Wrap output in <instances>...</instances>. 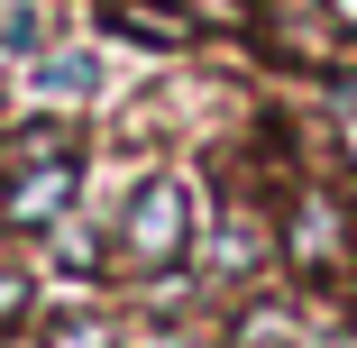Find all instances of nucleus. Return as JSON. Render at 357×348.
Here are the masks:
<instances>
[{
    "mask_svg": "<svg viewBox=\"0 0 357 348\" xmlns=\"http://www.w3.org/2000/svg\"><path fill=\"white\" fill-rule=\"evenodd\" d=\"M183 229H192V202H183V183H137L128 192V211H119V248H128V266H174L183 257Z\"/></svg>",
    "mask_w": 357,
    "mask_h": 348,
    "instance_id": "obj_1",
    "label": "nucleus"
},
{
    "mask_svg": "<svg viewBox=\"0 0 357 348\" xmlns=\"http://www.w3.org/2000/svg\"><path fill=\"white\" fill-rule=\"evenodd\" d=\"M284 257H294L303 275H339V266H348V211H339V192H303V202H294Z\"/></svg>",
    "mask_w": 357,
    "mask_h": 348,
    "instance_id": "obj_2",
    "label": "nucleus"
},
{
    "mask_svg": "<svg viewBox=\"0 0 357 348\" xmlns=\"http://www.w3.org/2000/svg\"><path fill=\"white\" fill-rule=\"evenodd\" d=\"M55 211H74V147L37 156V165L10 183V202H0V220H10V229H46Z\"/></svg>",
    "mask_w": 357,
    "mask_h": 348,
    "instance_id": "obj_3",
    "label": "nucleus"
},
{
    "mask_svg": "<svg viewBox=\"0 0 357 348\" xmlns=\"http://www.w3.org/2000/svg\"><path fill=\"white\" fill-rule=\"evenodd\" d=\"M101 19H110L119 37H137V46H183V37H192L183 19H165V10H128V0H110Z\"/></svg>",
    "mask_w": 357,
    "mask_h": 348,
    "instance_id": "obj_4",
    "label": "nucleus"
},
{
    "mask_svg": "<svg viewBox=\"0 0 357 348\" xmlns=\"http://www.w3.org/2000/svg\"><path fill=\"white\" fill-rule=\"evenodd\" d=\"M37 92L83 101V92H92V55H46V64H37Z\"/></svg>",
    "mask_w": 357,
    "mask_h": 348,
    "instance_id": "obj_5",
    "label": "nucleus"
},
{
    "mask_svg": "<svg viewBox=\"0 0 357 348\" xmlns=\"http://www.w3.org/2000/svg\"><path fill=\"white\" fill-rule=\"evenodd\" d=\"M55 348H110V321H92V312L83 321H55Z\"/></svg>",
    "mask_w": 357,
    "mask_h": 348,
    "instance_id": "obj_6",
    "label": "nucleus"
},
{
    "mask_svg": "<svg viewBox=\"0 0 357 348\" xmlns=\"http://www.w3.org/2000/svg\"><path fill=\"white\" fill-rule=\"evenodd\" d=\"M19 321H28V275L0 266V330H19Z\"/></svg>",
    "mask_w": 357,
    "mask_h": 348,
    "instance_id": "obj_7",
    "label": "nucleus"
},
{
    "mask_svg": "<svg viewBox=\"0 0 357 348\" xmlns=\"http://www.w3.org/2000/svg\"><path fill=\"white\" fill-rule=\"evenodd\" d=\"M137 348H211V339H183V330H156V339H137Z\"/></svg>",
    "mask_w": 357,
    "mask_h": 348,
    "instance_id": "obj_8",
    "label": "nucleus"
}]
</instances>
